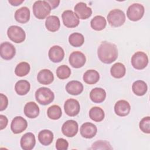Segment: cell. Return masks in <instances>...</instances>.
Listing matches in <instances>:
<instances>
[{
	"instance_id": "cell-1",
	"label": "cell",
	"mask_w": 150,
	"mask_h": 150,
	"mask_svg": "<svg viewBox=\"0 0 150 150\" xmlns=\"http://www.w3.org/2000/svg\"><path fill=\"white\" fill-rule=\"evenodd\" d=\"M97 55L103 63L110 64L117 59L118 49L114 43L104 41L98 48Z\"/></svg>"
},
{
	"instance_id": "cell-2",
	"label": "cell",
	"mask_w": 150,
	"mask_h": 150,
	"mask_svg": "<svg viewBox=\"0 0 150 150\" xmlns=\"http://www.w3.org/2000/svg\"><path fill=\"white\" fill-rule=\"evenodd\" d=\"M52 8L46 1H37L33 5V12L36 18L43 19L48 16Z\"/></svg>"
},
{
	"instance_id": "cell-3",
	"label": "cell",
	"mask_w": 150,
	"mask_h": 150,
	"mask_svg": "<svg viewBox=\"0 0 150 150\" xmlns=\"http://www.w3.org/2000/svg\"><path fill=\"white\" fill-rule=\"evenodd\" d=\"M35 98L38 103L46 105L49 104L53 101L54 94L50 88L40 87L35 93Z\"/></svg>"
},
{
	"instance_id": "cell-4",
	"label": "cell",
	"mask_w": 150,
	"mask_h": 150,
	"mask_svg": "<svg viewBox=\"0 0 150 150\" xmlns=\"http://www.w3.org/2000/svg\"><path fill=\"white\" fill-rule=\"evenodd\" d=\"M107 21L111 26L119 27L124 23L125 21V15L120 9H112L107 15Z\"/></svg>"
},
{
	"instance_id": "cell-5",
	"label": "cell",
	"mask_w": 150,
	"mask_h": 150,
	"mask_svg": "<svg viewBox=\"0 0 150 150\" xmlns=\"http://www.w3.org/2000/svg\"><path fill=\"white\" fill-rule=\"evenodd\" d=\"M7 35L12 42L16 43L23 42L26 38L24 30L20 26L16 25H12L8 28Z\"/></svg>"
},
{
	"instance_id": "cell-6",
	"label": "cell",
	"mask_w": 150,
	"mask_h": 150,
	"mask_svg": "<svg viewBox=\"0 0 150 150\" xmlns=\"http://www.w3.org/2000/svg\"><path fill=\"white\" fill-rule=\"evenodd\" d=\"M145 9L142 5L135 3L128 7L127 11V16L132 21H138L142 18Z\"/></svg>"
},
{
	"instance_id": "cell-7",
	"label": "cell",
	"mask_w": 150,
	"mask_h": 150,
	"mask_svg": "<svg viewBox=\"0 0 150 150\" xmlns=\"http://www.w3.org/2000/svg\"><path fill=\"white\" fill-rule=\"evenodd\" d=\"M148 63V57L144 52H137L131 57V64L134 68L142 70L146 67Z\"/></svg>"
},
{
	"instance_id": "cell-8",
	"label": "cell",
	"mask_w": 150,
	"mask_h": 150,
	"mask_svg": "<svg viewBox=\"0 0 150 150\" xmlns=\"http://www.w3.org/2000/svg\"><path fill=\"white\" fill-rule=\"evenodd\" d=\"M62 18L64 25L69 28H75L80 23L79 17L71 10L64 11L62 15Z\"/></svg>"
},
{
	"instance_id": "cell-9",
	"label": "cell",
	"mask_w": 150,
	"mask_h": 150,
	"mask_svg": "<svg viewBox=\"0 0 150 150\" xmlns=\"http://www.w3.org/2000/svg\"><path fill=\"white\" fill-rule=\"evenodd\" d=\"M64 109L66 114L70 117L77 115L80 110V106L79 101L73 98L67 100L64 104Z\"/></svg>"
},
{
	"instance_id": "cell-10",
	"label": "cell",
	"mask_w": 150,
	"mask_h": 150,
	"mask_svg": "<svg viewBox=\"0 0 150 150\" xmlns=\"http://www.w3.org/2000/svg\"><path fill=\"white\" fill-rule=\"evenodd\" d=\"M16 54L14 46L8 42H3L0 45V55L5 60L12 59Z\"/></svg>"
},
{
	"instance_id": "cell-11",
	"label": "cell",
	"mask_w": 150,
	"mask_h": 150,
	"mask_svg": "<svg viewBox=\"0 0 150 150\" xmlns=\"http://www.w3.org/2000/svg\"><path fill=\"white\" fill-rule=\"evenodd\" d=\"M86 56L81 52L75 51L72 52L69 59L70 64L74 68H80L83 67L86 63Z\"/></svg>"
},
{
	"instance_id": "cell-12",
	"label": "cell",
	"mask_w": 150,
	"mask_h": 150,
	"mask_svg": "<svg viewBox=\"0 0 150 150\" xmlns=\"http://www.w3.org/2000/svg\"><path fill=\"white\" fill-rule=\"evenodd\" d=\"M79 126L77 122L74 120H67L62 127V133L67 137H73L78 132Z\"/></svg>"
},
{
	"instance_id": "cell-13",
	"label": "cell",
	"mask_w": 150,
	"mask_h": 150,
	"mask_svg": "<svg viewBox=\"0 0 150 150\" xmlns=\"http://www.w3.org/2000/svg\"><path fill=\"white\" fill-rule=\"evenodd\" d=\"M28 127L27 121L21 116L15 117L12 121L11 128L13 133L17 134L24 131Z\"/></svg>"
},
{
	"instance_id": "cell-14",
	"label": "cell",
	"mask_w": 150,
	"mask_h": 150,
	"mask_svg": "<svg viewBox=\"0 0 150 150\" xmlns=\"http://www.w3.org/2000/svg\"><path fill=\"white\" fill-rule=\"evenodd\" d=\"M74 10L75 13L81 19H86L91 16L92 14V10L90 7H88L84 2H80L77 3L74 8Z\"/></svg>"
},
{
	"instance_id": "cell-15",
	"label": "cell",
	"mask_w": 150,
	"mask_h": 150,
	"mask_svg": "<svg viewBox=\"0 0 150 150\" xmlns=\"http://www.w3.org/2000/svg\"><path fill=\"white\" fill-rule=\"evenodd\" d=\"M80 134L85 138H92L97 134V127L91 122H85L80 127Z\"/></svg>"
},
{
	"instance_id": "cell-16",
	"label": "cell",
	"mask_w": 150,
	"mask_h": 150,
	"mask_svg": "<svg viewBox=\"0 0 150 150\" xmlns=\"http://www.w3.org/2000/svg\"><path fill=\"white\" fill-rule=\"evenodd\" d=\"M21 148L23 150L32 149L36 144V139L33 134L27 132L25 134L21 139L20 141Z\"/></svg>"
},
{
	"instance_id": "cell-17",
	"label": "cell",
	"mask_w": 150,
	"mask_h": 150,
	"mask_svg": "<svg viewBox=\"0 0 150 150\" xmlns=\"http://www.w3.org/2000/svg\"><path fill=\"white\" fill-rule=\"evenodd\" d=\"M48 56L52 62L54 63H59L63 59L64 52L60 46L54 45L49 49Z\"/></svg>"
},
{
	"instance_id": "cell-18",
	"label": "cell",
	"mask_w": 150,
	"mask_h": 150,
	"mask_svg": "<svg viewBox=\"0 0 150 150\" xmlns=\"http://www.w3.org/2000/svg\"><path fill=\"white\" fill-rule=\"evenodd\" d=\"M131 110L129 103L126 100H121L118 101L114 105V111L115 114L120 117L127 115Z\"/></svg>"
},
{
	"instance_id": "cell-19",
	"label": "cell",
	"mask_w": 150,
	"mask_h": 150,
	"mask_svg": "<svg viewBox=\"0 0 150 150\" xmlns=\"http://www.w3.org/2000/svg\"><path fill=\"white\" fill-rule=\"evenodd\" d=\"M37 80L42 84L48 85L53 81L54 76L50 70L43 69L38 73Z\"/></svg>"
},
{
	"instance_id": "cell-20",
	"label": "cell",
	"mask_w": 150,
	"mask_h": 150,
	"mask_svg": "<svg viewBox=\"0 0 150 150\" xmlns=\"http://www.w3.org/2000/svg\"><path fill=\"white\" fill-rule=\"evenodd\" d=\"M66 90L69 94L77 96L81 94L83 91V85L79 81L72 80L66 84Z\"/></svg>"
},
{
	"instance_id": "cell-21",
	"label": "cell",
	"mask_w": 150,
	"mask_h": 150,
	"mask_svg": "<svg viewBox=\"0 0 150 150\" xmlns=\"http://www.w3.org/2000/svg\"><path fill=\"white\" fill-rule=\"evenodd\" d=\"M106 97L105 91L100 87H96L91 90L90 93L91 100L95 103H101L104 101Z\"/></svg>"
},
{
	"instance_id": "cell-22",
	"label": "cell",
	"mask_w": 150,
	"mask_h": 150,
	"mask_svg": "<svg viewBox=\"0 0 150 150\" xmlns=\"http://www.w3.org/2000/svg\"><path fill=\"white\" fill-rule=\"evenodd\" d=\"M24 114L29 118H35L39 114V108L35 102H28L25 105Z\"/></svg>"
},
{
	"instance_id": "cell-23",
	"label": "cell",
	"mask_w": 150,
	"mask_h": 150,
	"mask_svg": "<svg viewBox=\"0 0 150 150\" xmlns=\"http://www.w3.org/2000/svg\"><path fill=\"white\" fill-rule=\"evenodd\" d=\"M15 20L21 23H25L30 19V11L28 8L23 6L17 9L15 13Z\"/></svg>"
},
{
	"instance_id": "cell-24",
	"label": "cell",
	"mask_w": 150,
	"mask_h": 150,
	"mask_svg": "<svg viewBox=\"0 0 150 150\" xmlns=\"http://www.w3.org/2000/svg\"><path fill=\"white\" fill-rule=\"evenodd\" d=\"M45 26L46 29L52 32L57 31L60 26L59 18L54 15H51L47 17L45 21Z\"/></svg>"
},
{
	"instance_id": "cell-25",
	"label": "cell",
	"mask_w": 150,
	"mask_h": 150,
	"mask_svg": "<svg viewBox=\"0 0 150 150\" xmlns=\"http://www.w3.org/2000/svg\"><path fill=\"white\" fill-rule=\"evenodd\" d=\"M83 79L86 83L94 84L98 81L100 74L98 72L95 70H88L84 73Z\"/></svg>"
},
{
	"instance_id": "cell-26",
	"label": "cell",
	"mask_w": 150,
	"mask_h": 150,
	"mask_svg": "<svg viewBox=\"0 0 150 150\" xmlns=\"http://www.w3.org/2000/svg\"><path fill=\"white\" fill-rule=\"evenodd\" d=\"M38 139L43 145H49L53 141V134L51 131L48 129L42 130L38 134Z\"/></svg>"
},
{
	"instance_id": "cell-27",
	"label": "cell",
	"mask_w": 150,
	"mask_h": 150,
	"mask_svg": "<svg viewBox=\"0 0 150 150\" xmlns=\"http://www.w3.org/2000/svg\"><path fill=\"white\" fill-rule=\"evenodd\" d=\"M110 73L111 76L114 78L120 79L125 74L126 69L125 66L121 63H116L111 67Z\"/></svg>"
},
{
	"instance_id": "cell-28",
	"label": "cell",
	"mask_w": 150,
	"mask_h": 150,
	"mask_svg": "<svg viewBox=\"0 0 150 150\" xmlns=\"http://www.w3.org/2000/svg\"><path fill=\"white\" fill-rule=\"evenodd\" d=\"M91 27L95 30L100 31L103 30L107 25L106 19L104 17L97 15L94 16L90 22Z\"/></svg>"
},
{
	"instance_id": "cell-29",
	"label": "cell",
	"mask_w": 150,
	"mask_h": 150,
	"mask_svg": "<svg viewBox=\"0 0 150 150\" xmlns=\"http://www.w3.org/2000/svg\"><path fill=\"white\" fill-rule=\"evenodd\" d=\"M132 90L135 94L138 96H144L148 90L147 84L142 80H137L132 84Z\"/></svg>"
},
{
	"instance_id": "cell-30",
	"label": "cell",
	"mask_w": 150,
	"mask_h": 150,
	"mask_svg": "<svg viewBox=\"0 0 150 150\" xmlns=\"http://www.w3.org/2000/svg\"><path fill=\"white\" fill-rule=\"evenodd\" d=\"M30 83L25 80H21L16 82L15 85V90L16 93L20 96L26 94L30 90Z\"/></svg>"
},
{
	"instance_id": "cell-31",
	"label": "cell",
	"mask_w": 150,
	"mask_h": 150,
	"mask_svg": "<svg viewBox=\"0 0 150 150\" xmlns=\"http://www.w3.org/2000/svg\"><path fill=\"white\" fill-rule=\"evenodd\" d=\"M104 112L99 107H93L89 111L90 118L95 122H100L104 118Z\"/></svg>"
},
{
	"instance_id": "cell-32",
	"label": "cell",
	"mask_w": 150,
	"mask_h": 150,
	"mask_svg": "<svg viewBox=\"0 0 150 150\" xmlns=\"http://www.w3.org/2000/svg\"><path fill=\"white\" fill-rule=\"evenodd\" d=\"M69 42L73 47H80L83 45L84 38L83 35L80 33H73L69 37Z\"/></svg>"
},
{
	"instance_id": "cell-33",
	"label": "cell",
	"mask_w": 150,
	"mask_h": 150,
	"mask_svg": "<svg viewBox=\"0 0 150 150\" xmlns=\"http://www.w3.org/2000/svg\"><path fill=\"white\" fill-rule=\"evenodd\" d=\"M30 67L28 63L22 62L17 64L15 69V73L19 77H23L30 71Z\"/></svg>"
},
{
	"instance_id": "cell-34",
	"label": "cell",
	"mask_w": 150,
	"mask_h": 150,
	"mask_svg": "<svg viewBox=\"0 0 150 150\" xmlns=\"http://www.w3.org/2000/svg\"><path fill=\"white\" fill-rule=\"evenodd\" d=\"M47 114L50 119L56 120L59 119L62 114L61 108L57 105H53L48 108Z\"/></svg>"
},
{
	"instance_id": "cell-35",
	"label": "cell",
	"mask_w": 150,
	"mask_h": 150,
	"mask_svg": "<svg viewBox=\"0 0 150 150\" xmlns=\"http://www.w3.org/2000/svg\"><path fill=\"white\" fill-rule=\"evenodd\" d=\"M71 74L70 69L66 65H61L56 70V75L60 79L64 80L69 78Z\"/></svg>"
},
{
	"instance_id": "cell-36",
	"label": "cell",
	"mask_w": 150,
	"mask_h": 150,
	"mask_svg": "<svg viewBox=\"0 0 150 150\" xmlns=\"http://www.w3.org/2000/svg\"><path fill=\"white\" fill-rule=\"evenodd\" d=\"M93 149H112L110 144L106 141L99 140L94 142L92 145Z\"/></svg>"
},
{
	"instance_id": "cell-37",
	"label": "cell",
	"mask_w": 150,
	"mask_h": 150,
	"mask_svg": "<svg viewBox=\"0 0 150 150\" xmlns=\"http://www.w3.org/2000/svg\"><path fill=\"white\" fill-rule=\"evenodd\" d=\"M139 128L144 133H150V117L149 116L144 117L139 122Z\"/></svg>"
},
{
	"instance_id": "cell-38",
	"label": "cell",
	"mask_w": 150,
	"mask_h": 150,
	"mask_svg": "<svg viewBox=\"0 0 150 150\" xmlns=\"http://www.w3.org/2000/svg\"><path fill=\"white\" fill-rule=\"evenodd\" d=\"M68 147L69 143L66 139L62 138H60L57 139L56 142V148L57 150H67Z\"/></svg>"
},
{
	"instance_id": "cell-39",
	"label": "cell",
	"mask_w": 150,
	"mask_h": 150,
	"mask_svg": "<svg viewBox=\"0 0 150 150\" xmlns=\"http://www.w3.org/2000/svg\"><path fill=\"white\" fill-rule=\"evenodd\" d=\"M1 97V105H0V111H2L5 110L8 105V99L7 97L4 94L1 93L0 94Z\"/></svg>"
},
{
	"instance_id": "cell-40",
	"label": "cell",
	"mask_w": 150,
	"mask_h": 150,
	"mask_svg": "<svg viewBox=\"0 0 150 150\" xmlns=\"http://www.w3.org/2000/svg\"><path fill=\"white\" fill-rule=\"evenodd\" d=\"M8 118H6V116L4 115H0V127H1V129H3L6 127L7 126L8 124Z\"/></svg>"
},
{
	"instance_id": "cell-41",
	"label": "cell",
	"mask_w": 150,
	"mask_h": 150,
	"mask_svg": "<svg viewBox=\"0 0 150 150\" xmlns=\"http://www.w3.org/2000/svg\"><path fill=\"white\" fill-rule=\"evenodd\" d=\"M46 1L50 5L52 9L57 7L60 3V1H57V0H47Z\"/></svg>"
},
{
	"instance_id": "cell-42",
	"label": "cell",
	"mask_w": 150,
	"mask_h": 150,
	"mask_svg": "<svg viewBox=\"0 0 150 150\" xmlns=\"http://www.w3.org/2000/svg\"><path fill=\"white\" fill-rule=\"evenodd\" d=\"M24 0H9L8 2L13 6H18L23 2Z\"/></svg>"
}]
</instances>
